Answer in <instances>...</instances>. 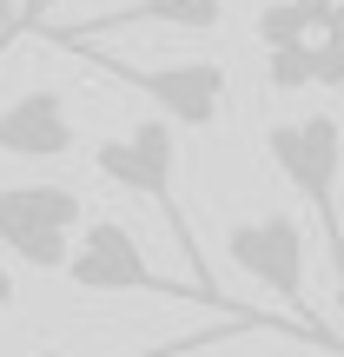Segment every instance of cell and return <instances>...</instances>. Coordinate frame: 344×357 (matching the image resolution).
Wrapping results in <instances>:
<instances>
[{"mask_svg": "<svg viewBox=\"0 0 344 357\" xmlns=\"http://www.w3.org/2000/svg\"><path fill=\"white\" fill-rule=\"evenodd\" d=\"M93 172L113 178V185H126V192H140V199L166 218L172 245L186 252L192 284H199L212 305H225V291L212 284V265H205V245H199V231L186 225V205H179V139H172L166 119H140L126 139H100L93 146Z\"/></svg>", "mask_w": 344, "mask_h": 357, "instance_id": "obj_1", "label": "cell"}, {"mask_svg": "<svg viewBox=\"0 0 344 357\" xmlns=\"http://www.w3.org/2000/svg\"><path fill=\"white\" fill-rule=\"evenodd\" d=\"M225 252H232V265H239L245 278H258L265 291L285 298L298 337H311V344H324V351H344V337L318 318V305H311V284H305V231H298V218H285V212L239 218V225L225 231Z\"/></svg>", "mask_w": 344, "mask_h": 357, "instance_id": "obj_2", "label": "cell"}, {"mask_svg": "<svg viewBox=\"0 0 344 357\" xmlns=\"http://www.w3.org/2000/svg\"><path fill=\"white\" fill-rule=\"evenodd\" d=\"M271 166L292 178V192L324 218V258L338 265V291H344V218H338V178H344V126L331 113H305V119H278L265 132Z\"/></svg>", "mask_w": 344, "mask_h": 357, "instance_id": "obj_3", "label": "cell"}, {"mask_svg": "<svg viewBox=\"0 0 344 357\" xmlns=\"http://www.w3.org/2000/svg\"><path fill=\"white\" fill-rule=\"evenodd\" d=\"M66 284H80V291H146V298H166V305H205L218 311V318H239L245 305H212V298L199 291L192 278H166V271L146 265L140 238H133L119 218H93L87 231H80L73 258H66Z\"/></svg>", "mask_w": 344, "mask_h": 357, "instance_id": "obj_4", "label": "cell"}, {"mask_svg": "<svg viewBox=\"0 0 344 357\" xmlns=\"http://www.w3.org/2000/svg\"><path fill=\"white\" fill-rule=\"evenodd\" d=\"M80 225H87V199L73 185H60V178L0 185V245L27 271H66Z\"/></svg>", "mask_w": 344, "mask_h": 357, "instance_id": "obj_5", "label": "cell"}, {"mask_svg": "<svg viewBox=\"0 0 344 357\" xmlns=\"http://www.w3.org/2000/svg\"><path fill=\"white\" fill-rule=\"evenodd\" d=\"M60 53H80V60H93L100 73L126 79V86H140L146 100L166 113V126H218V113H225V66L218 60H179V66H126L113 60V53H93V47H60Z\"/></svg>", "mask_w": 344, "mask_h": 357, "instance_id": "obj_6", "label": "cell"}, {"mask_svg": "<svg viewBox=\"0 0 344 357\" xmlns=\"http://www.w3.org/2000/svg\"><path fill=\"white\" fill-rule=\"evenodd\" d=\"M80 146L73 113H66L60 86H27L13 106H0V153L13 159H66Z\"/></svg>", "mask_w": 344, "mask_h": 357, "instance_id": "obj_7", "label": "cell"}, {"mask_svg": "<svg viewBox=\"0 0 344 357\" xmlns=\"http://www.w3.org/2000/svg\"><path fill=\"white\" fill-rule=\"evenodd\" d=\"M225 20V0H126V7H106L93 20L73 26H47L53 47H87L93 33H126V26H186V33H212Z\"/></svg>", "mask_w": 344, "mask_h": 357, "instance_id": "obj_8", "label": "cell"}, {"mask_svg": "<svg viewBox=\"0 0 344 357\" xmlns=\"http://www.w3.org/2000/svg\"><path fill=\"white\" fill-rule=\"evenodd\" d=\"M232 331H285L271 311H245V318H218L212 331H186V337H166V344H146V351H126V357H186V351H212L225 344ZM60 357H100V351H60Z\"/></svg>", "mask_w": 344, "mask_h": 357, "instance_id": "obj_9", "label": "cell"}, {"mask_svg": "<svg viewBox=\"0 0 344 357\" xmlns=\"http://www.w3.org/2000/svg\"><path fill=\"white\" fill-rule=\"evenodd\" d=\"M305 20H298V13H292V0H271V7L265 13H258V47H265V53H278V47H305Z\"/></svg>", "mask_w": 344, "mask_h": 357, "instance_id": "obj_10", "label": "cell"}, {"mask_svg": "<svg viewBox=\"0 0 344 357\" xmlns=\"http://www.w3.org/2000/svg\"><path fill=\"white\" fill-rule=\"evenodd\" d=\"M265 73H271V93H305L311 86V40H305V47L265 53Z\"/></svg>", "mask_w": 344, "mask_h": 357, "instance_id": "obj_11", "label": "cell"}, {"mask_svg": "<svg viewBox=\"0 0 344 357\" xmlns=\"http://www.w3.org/2000/svg\"><path fill=\"white\" fill-rule=\"evenodd\" d=\"M311 86L344 93V47H324V40H311Z\"/></svg>", "mask_w": 344, "mask_h": 357, "instance_id": "obj_12", "label": "cell"}, {"mask_svg": "<svg viewBox=\"0 0 344 357\" xmlns=\"http://www.w3.org/2000/svg\"><path fill=\"white\" fill-rule=\"evenodd\" d=\"M318 40H324V47H344V0H338L331 13H324V26H318Z\"/></svg>", "mask_w": 344, "mask_h": 357, "instance_id": "obj_13", "label": "cell"}, {"mask_svg": "<svg viewBox=\"0 0 344 357\" xmlns=\"http://www.w3.org/2000/svg\"><path fill=\"white\" fill-rule=\"evenodd\" d=\"M7 40H20V7L0 0V47H7Z\"/></svg>", "mask_w": 344, "mask_h": 357, "instance_id": "obj_14", "label": "cell"}, {"mask_svg": "<svg viewBox=\"0 0 344 357\" xmlns=\"http://www.w3.org/2000/svg\"><path fill=\"white\" fill-rule=\"evenodd\" d=\"M13 311V271H7V258H0V318Z\"/></svg>", "mask_w": 344, "mask_h": 357, "instance_id": "obj_15", "label": "cell"}, {"mask_svg": "<svg viewBox=\"0 0 344 357\" xmlns=\"http://www.w3.org/2000/svg\"><path fill=\"white\" fill-rule=\"evenodd\" d=\"M33 20H40V0H27V7H20V33H27Z\"/></svg>", "mask_w": 344, "mask_h": 357, "instance_id": "obj_16", "label": "cell"}, {"mask_svg": "<svg viewBox=\"0 0 344 357\" xmlns=\"http://www.w3.org/2000/svg\"><path fill=\"white\" fill-rule=\"evenodd\" d=\"M186 357H218V344H212V351H186Z\"/></svg>", "mask_w": 344, "mask_h": 357, "instance_id": "obj_17", "label": "cell"}, {"mask_svg": "<svg viewBox=\"0 0 344 357\" xmlns=\"http://www.w3.org/2000/svg\"><path fill=\"white\" fill-rule=\"evenodd\" d=\"M338 298H344V291H338Z\"/></svg>", "mask_w": 344, "mask_h": 357, "instance_id": "obj_18", "label": "cell"}]
</instances>
